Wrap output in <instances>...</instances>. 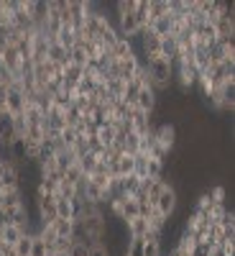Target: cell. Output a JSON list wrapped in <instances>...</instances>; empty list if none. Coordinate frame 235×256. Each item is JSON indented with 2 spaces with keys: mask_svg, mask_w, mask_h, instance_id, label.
<instances>
[{
  "mask_svg": "<svg viewBox=\"0 0 235 256\" xmlns=\"http://www.w3.org/2000/svg\"><path fill=\"white\" fill-rule=\"evenodd\" d=\"M20 236H26V230L18 228V226H10V223L0 230V241H5L8 246H15V244L20 241Z\"/></svg>",
  "mask_w": 235,
  "mask_h": 256,
  "instance_id": "obj_19",
  "label": "cell"
},
{
  "mask_svg": "<svg viewBox=\"0 0 235 256\" xmlns=\"http://www.w3.org/2000/svg\"><path fill=\"white\" fill-rule=\"evenodd\" d=\"M5 110H8V116L10 118H15V116H23V108H26V95H23V90L18 88V84H13V88H8V92H5Z\"/></svg>",
  "mask_w": 235,
  "mask_h": 256,
  "instance_id": "obj_4",
  "label": "cell"
},
{
  "mask_svg": "<svg viewBox=\"0 0 235 256\" xmlns=\"http://www.w3.org/2000/svg\"><path fill=\"white\" fill-rule=\"evenodd\" d=\"M54 41H56L61 49H67V52H69L72 46H77V31H74L72 26H61V31L56 34Z\"/></svg>",
  "mask_w": 235,
  "mask_h": 256,
  "instance_id": "obj_16",
  "label": "cell"
},
{
  "mask_svg": "<svg viewBox=\"0 0 235 256\" xmlns=\"http://www.w3.org/2000/svg\"><path fill=\"white\" fill-rule=\"evenodd\" d=\"M138 190H141V177H136V174H125L118 180V192L123 198H133Z\"/></svg>",
  "mask_w": 235,
  "mask_h": 256,
  "instance_id": "obj_10",
  "label": "cell"
},
{
  "mask_svg": "<svg viewBox=\"0 0 235 256\" xmlns=\"http://www.w3.org/2000/svg\"><path fill=\"white\" fill-rule=\"evenodd\" d=\"M59 141L64 144V148H74V146H77V141H82V138L77 136L74 128H64V131L59 134Z\"/></svg>",
  "mask_w": 235,
  "mask_h": 256,
  "instance_id": "obj_27",
  "label": "cell"
},
{
  "mask_svg": "<svg viewBox=\"0 0 235 256\" xmlns=\"http://www.w3.org/2000/svg\"><path fill=\"white\" fill-rule=\"evenodd\" d=\"M143 67L148 72V77H151L154 82V92H164L172 88V82H174V64L164 59V56H151V59H146L143 62Z\"/></svg>",
  "mask_w": 235,
  "mask_h": 256,
  "instance_id": "obj_1",
  "label": "cell"
},
{
  "mask_svg": "<svg viewBox=\"0 0 235 256\" xmlns=\"http://www.w3.org/2000/svg\"><path fill=\"white\" fill-rule=\"evenodd\" d=\"M36 216H38V226H46V223L56 220L54 195H38L36 192Z\"/></svg>",
  "mask_w": 235,
  "mask_h": 256,
  "instance_id": "obj_3",
  "label": "cell"
},
{
  "mask_svg": "<svg viewBox=\"0 0 235 256\" xmlns=\"http://www.w3.org/2000/svg\"><path fill=\"white\" fill-rule=\"evenodd\" d=\"M97 141L102 144V148H108V146H113V144H115V128H113L110 123H105V126H100V128H97Z\"/></svg>",
  "mask_w": 235,
  "mask_h": 256,
  "instance_id": "obj_23",
  "label": "cell"
},
{
  "mask_svg": "<svg viewBox=\"0 0 235 256\" xmlns=\"http://www.w3.org/2000/svg\"><path fill=\"white\" fill-rule=\"evenodd\" d=\"M156 105H159V95H156L151 88H141L133 108H138V110L146 113V116H154V113H156Z\"/></svg>",
  "mask_w": 235,
  "mask_h": 256,
  "instance_id": "obj_8",
  "label": "cell"
},
{
  "mask_svg": "<svg viewBox=\"0 0 235 256\" xmlns=\"http://www.w3.org/2000/svg\"><path fill=\"white\" fill-rule=\"evenodd\" d=\"M15 205H26V195H23V187H10L3 192V205L0 208H15Z\"/></svg>",
  "mask_w": 235,
  "mask_h": 256,
  "instance_id": "obj_13",
  "label": "cell"
},
{
  "mask_svg": "<svg viewBox=\"0 0 235 256\" xmlns=\"http://www.w3.org/2000/svg\"><path fill=\"white\" fill-rule=\"evenodd\" d=\"M123 256H125V254H123Z\"/></svg>",
  "mask_w": 235,
  "mask_h": 256,
  "instance_id": "obj_39",
  "label": "cell"
},
{
  "mask_svg": "<svg viewBox=\"0 0 235 256\" xmlns=\"http://www.w3.org/2000/svg\"><path fill=\"white\" fill-rule=\"evenodd\" d=\"M87 254H90V246L84 244V241H72L67 256H87Z\"/></svg>",
  "mask_w": 235,
  "mask_h": 256,
  "instance_id": "obj_31",
  "label": "cell"
},
{
  "mask_svg": "<svg viewBox=\"0 0 235 256\" xmlns=\"http://www.w3.org/2000/svg\"><path fill=\"white\" fill-rule=\"evenodd\" d=\"M143 256H164L161 241H143Z\"/></svg>",
  "mask_w": 235,
  "mask_h": 256,
  "instance_id": "obj_30",
  "label": "cell"
},
{
  "mask_svg": "<svg viewBox=\"0 0 235 256\" xmlns=\"http://www.w3.org/2000/svg\"><path fill=\"white\" fill-rule=\"evenodd\" d=\"M118 177H125V174H133V169H136V154H123L118 162Z\"/></svg>",
  "mask_w": 235,
  "mask_h": 256,
  "instance_id": "obj_22",
  "label": "cell"
},
{
  "mask_svg": "<svg viewBox=\"0 0 235 256\" xmlns=\"http://www.w3.org/2000/svg\"><path fill=\"white\" fill-rule=\"evenodd\" d=\"M54 205H56V218H69L74 220V200H67L61 195H54Z\"/></svg>",
  "mask_w": 235,
  "mask_h": 256,
  "instance_id": "obj_17",
  "label": "cell"
},
{
  "mask_svg": "<svg viewBox=\"0 0 235 256\" xmlns=\"http://www.w3.org/2000/svg\"><path fill=\"white\" fill-rule=\"evenodd\" d=\"M0 159H3V148H0Z\"/></svg>",
  "mask_w": 235,
  "mask_h": 256,
  "instance_id": "obj_37",
  "label": "cell"
},
{
  "mask_svg": "<svg viewBox=\"0 0 235 256\" xmlns=\"http://www.w3.org/2000/svg\"><path fill=\"white\" fill-rule=\"evenodd\" d=\"M31 244H33V233H26V236H20V241L13 248L18 256H31Z\"/></svg>",
  "mask_w": 235,
  "mask_h": 256,
  "instance_id": "obj_28",
  "label": "cell"
},
{
  "mask_svg": "<svg viewBox=\"0 0 235 256\" xmlns=\"http://www.w3.org/2000/svg\"><path fill=\"white\" fill-rule=\"evenodd\" d=\"M151 31H154L159 38H164V36H172V18H169V16L156 18L154 24H151Z\"/></svg>",
  "mask_w": 235,
  "mask_h": 256,
  "instance_id": "obj_25",
  "label": "cell"
},
{
  "mask_svg": "<svg viewBox=\"0 0 235 256\" xmlns=\"http://www.w3.org/2000/svg\"><path fill=\"white\" fill-rule=\"evenodd\" d=\"M87 62H90V56H87V52H84V46L82 44H77V46H72L69 49V64H77V67H87Z\"/></svg>",
  "mask_w": 235,
  "mask_h": 256,
  "instance_id": "obj_24",
  "label": "cell"
},
{
  "mask_svg": "<svg viewBox=\"0 0 235 256\" xmlns=\"http://www.w3.org/2000/svg\"><path fill=\"white\" fill-rule=\"evenodd\" d=\"M0 256H18L13 246H8L5 241H0Z\"/></svg>",
  "mask_w": 235,
  "mask_h": 256,
  "instance_id": "obj_35",
  "label": "cell"
},
{
  "mask_svg": "<svg viewBox=\"0 0 235 256\" xmlns=\"http://www.w3.org/2000/svg\"><path fill=\"white\" fill-rule=\"evenodd\" d=\"M154 136H156L159 146L166 148V152L172 154V148L177 146V128H174L172 123H159V126L154 128Z\"/></svg>",
  "mask_w": 235,
  "mask_h": 256,
  "instance_id": "obj_7",
  "label": "cell"
},
{
  "mask_svg": "<svg viewBox=\"0 0 235 256\" xmlns=\"http://www.w3.org/2000/svg\"><path fill=\"white\" fill-rule=\"evenodd\" d=\"M177 205H179V195H177V190L172 187V184H164V190H161V195H159V200H156V210L161 212V216L169 220V218H172L174 216V212H177Z\"/></svg>",
  "mask_w": 235,
  "mask_h": 256,
  "instance_id": "obj_2",
  "label": "cell"
},
{
  "mask_svg": "<svg viewBox=\"0 0 235 256\" xmlns=\"http://www.w3.org/2000/svg\"><path fill=\"white\" fill-rule=\"evenodd\" d=\"M164 166H166V162L148 156V162H146V177L148 180H164Z\"/></svg>",
  "mask_w": 235,
  "mask_h": 256,
  "instance_id": "obj_20",
  "label": "cell"
},
{
  "mask_svg": "<svg viewBox=\"0 0 235 256\" xmlns=\"http://www.w3.org/2000/svg\"><path fill=\"white\" fill-rule=\"evenodd\" d=\"M46 256H54V254H46Z\"/></svg>",
  "mask_w": 235,
  "mask_h": 256,
  "instance_id": "obj_38",
  "label": "cell"
},
{
  "mask_svg": "<svg viewBox=\"0 0 235 256\" xmlns=\"http://www.w3.org/2000/svg\"><path fill=\"white\" fill-rule=\"evenodd\" d=\"M5 210V208H3ZM5 218L10 226H18V228H23L26 233H31V212L26 205H15V208H8L5 210Z\"/></svg>",
  "mask_w": 235,
  "mask_h": 256,
  "instance_id": "obj_6",
  "label": "cell"
},
{
  "mask_svg": "<svg viewBox=\"0 0 235 256\" xmlns=\"http://www.w3.org/2000/svg\"><path fill=\"white\" fill-rule=\"evenodd\" d=\"M69 246H72V238H59L56 236V241L51 246V254H69Z\"/></svg>",
  "mask_w": 235,
  "mask_h": 256,
  "instance_id": "obj_33",
  "label": "cell"
},
{
  "mask_svg": "<svg viewBox=\"0 0 235 256\" xmlns=\"http://www.w3.org/2000/svg\"><path fill=\"white\" fill-rule=\"evenodd\" d=\"M0 187H20V166H15L10 159H3V166H0Z\"/></svg>",
  "mask_w": 235,
  "mask_h": 256,
  "instance_id": "obj_5",
  "label": "cell"
},
{
  "mask_svg": "<svg viewBox=\"0 0 235 256\" xmlns=\"http://www.w3.org/2000/svg\"><path fill=\"white\" fill-rule=\"evenodd\" d=\"M5 226H8V218H5V210L0 208V230H3Z\"/></svg>",
  "mask_w": 235,
  "mask_h": 256,
  "instance_id": "obj_36",
  "label": "cell"
},
{
  "mask_svg": "<svg viewBox=\"0 0 235 256\" xmlns=\"http://www.w3.org/2000/svg\"><path fill=\"white\" fill-rule=\"evenodd\" d=\"M8 154H10V162H13L15 166H23V164H28V156H26V144H23V138H15V141L8 146Z\"/></svg>",
  "mask_w": 235,
  "mask_h": 256,
  "instance_id": "obj_12",
  "label": "cell"
},
{
  "mask_svg": "<svg viewBox=\"0 0 235 256\" xmlns=\"http://www.w3.org/2000/svg\"><path fill=\"white\" fill-rule=\"evenodd\" d=\"M46 59H49L51 64H56V67L64 70V67L69 64V52H67V49H61L56 41H51V44H49V52H46Z\"/></svg>",
  "mask_w": 235,
  "mask_h": 256,
  "instance_id": "obj_11",
  "label": "cell"
},
{
  "mask_svg": "<svg viewBox=\"0 0 235 256\" xmlns=\"http://www.w3.org/2000/svg\"><path fill=\"white\" fill-rule=\"evenodd\" d=\"M123 254L125 256H143V238H128V246Z\"/></svg>",
  "mask_w": 235,
  "mask_h": 256,
  "instance_id": "obj_29",
  "label": "cell"
},
{
  "mask_svg": "<svg viewBox=\"0 0 235 256\" xmlns=\"http://www.w3.org/2000/svg\"><path fill=\"white\" fill-rule=\"evenodd\" d=\"M77 166L82 169V174H84V177H90V174L95 172V169L100 166V162H97V156H95V154H90V152H87V154H82V156L77 159Z\"/></svg>",
  "mask_w": 235,
  "mask_h": 256,
  "instance_id": "obj_21",
  "label": "cell"
},
{
  "mask_svg": "<svg viewBox=\"0 0 235 256\" xmlns=\"http://www.w3.org/2000/svg\"><path fill=\"white\" fill-rule=\"evenodd\" d=\"M82 77H84V70H82V67H77V64H67V67H64V88H61V90L74 88Z\"/></svg>",
  "mask_w": 235,
  "mask_h": 256,
  "instance_id": "obj_18",
  "label": "cell"
},
{
  "mask_svg": "<svg viewBox=\"0 0 235 256\" xmlns=\"http://www.w3.org/2000/svg\"><path fill=\"white\" fill-rule=\"evenodd\" d=\"M15 128H13V118L8 113H0V148H8L15 141Z\"/></svg>",
  "mask_w": 235,
  "mask_h": 256,
  "instance_id": "obj_9",
  "label": "cell"
},
{
  "mask_svg": "<svg viewBox=\"0 0 235 256\" xmlns=\"http://www.w3.org/2000/svg\"><path fill=\"white\" fill-rule=\"evenodd\" d=\"M125 226V233H128V238H143L146 236V230H148V220L146 218H133V220H128L123 223Z\"/></svg>",
  "mask_w": 235,
  "mask_h": 256,
  "instance_id": "obj_15",
  "label": "cell"
},
{
  "mask_svg": "<svg viewBox=\"0 0 235 256\" xmlns=\"http://www.w3.org/2000/svg\"><path fill=\"white\" fill-rule=\"evenodd\" d=\"M33 233V230H31ZM49 251H46V244L44 241H41L38 236H36V233H33V244H31V256H46Z\"/></svg>",
  "mask_w": 235,
  "mask_h": 256,
  "instance_id": "obj_32",
  "label": "cell"
},
{
  "mask_svg": "<svg viewBox=\"0 0 235 256\" xmlns=\"http://www.w3.org/2000/svg\"><path fill=\"white\" fill-rule=\"evenodd\" d=\"M51 228L59 238H72L74 236V228H77V220H69V218H56L51 220Z\"/></svg>",
  "mask_w": 235,
  "mask_h": 256,
  "instance_id": "obj_14",
  "label": "cell"
},
{
  "mask_svg": "<svg viewBox=\"0 0 235 256\" xmlns=\"http://www.w3.org/2000/svg\"><path fill=\"white\" fill-rule=\"evenodd\" d=\"M82 180H84V174H82V169H79L77 164H72L67 172L61 174V182H67V184H79Z\"/></svg>",
  "mask_w": 235,
  "mask_h": 256,
  "instance_id": "obj_26",
  "label": "cell"
},
{
  "mask_svg": "<svg viewBox=\"0 0 235 256\" xmlns=\"http://www.w3.org/2000/svg\"><path fill=\"white\" fill-rule=\"evenodd\" d=\"M87 256H113V251H110V246H105V244H95V246H90Z\"/></svg>",
  "mask_w": 235,
  "mask_h": 256,
  "instance_id": "obj_34",
  "label": "cell"
}]
</instances>
